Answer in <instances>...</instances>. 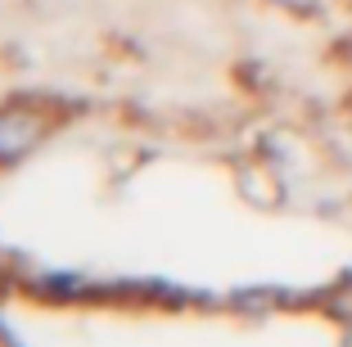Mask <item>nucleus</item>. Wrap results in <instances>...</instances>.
<instances>
[{"label": "nucleus", "mask_w": 352, "mask_h": 347, "mask_svg": "<svg viewBox=\"0 0 352 347\" xmlns=\"http://www.w3.org/2000/svg\"><path fill=\"white\" fill-rule=\"evenodd\" d=\"M41 131H45L41 117H32V113H23V109L0 113V158H23L28 149H36Z\"/></svg>", "instance_id": "nucleus-1"}, {"label": "nucleus", "mask_w": 352, "mask_h": 347, "mask_svg": "<svg viewBox=\"0 0 352 347\" xmlns=\"http://www.w3.org/2000/svg\"><path fill=\"white\" fill-rule=\"evenodd\" d=\"M330 311H334L339 320H352V280H348V284H343L339 293L330 298Z\"/></svg>", "instance_id": "nucleus-2"}, {"label": "nucleus", "mask_w": 352, "mask_h": 347, "mask_svg": "<svg viewBox=\"0 0 352 347\" xmlns=\"http://www.w3.org/2000/svg\"><path fill=\"white\" fill-rule=\"evenodd\" d=\"M276 5H285V10H302V14L316 10V0H276Z\"/></svg>", "instance_id": "nucleus-3"}, {"label": "nucleus", "mask_w": 352, "mask_h": 347, "mask_svg": "<svg viewBox=\"0 0 352 347\" xmlns=\"http://www.w3.org/2000/svg\"><path fill=\"white\" fill-rule=\"evenodd\" d=\"M0 347H10V343H5V334H0Z\"/></svg>", "instance_id": "nucleus-4"}, {"label": "nucleus", "mask_w": 352, "mask_h": 347, "mask_svg": "<svg viewBox=\"0 0 352 347\" xmlns=\"http://www.w3.org/2000/svg\"><path fill=\"white\" fill-rule=\"evenodd\" d=\"M343 347H352V338H348V343H343Z\"/></svg>", "instance_id": "nucleus-5"}]
</instances>
